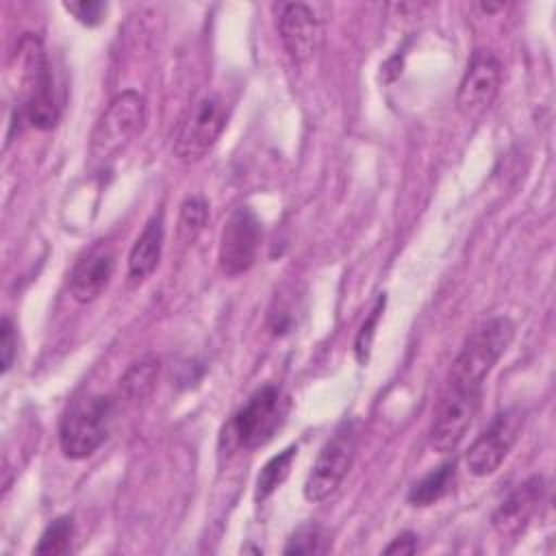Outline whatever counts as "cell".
I'll list each match as a JSON object with an SVG mask.
<instances>
[{"label":"cell","instance_id":"obj_1","mask_svg":"<svg viewBox=\"0 0 556 556\" xmlns=\"http://www.w3.org/2000/svg\"><path fill=\"white\" fill-rule=\"evenodd\" d=\"M289 402L282 395L280 387L265 384L256 389L248 402L232 415L224 426L222 443L226 441L228 450L245 447L254 450L274 439L278 428L285 424Z\"/></svg>","mask_w":556,"mask_h":556},{"label":"cell","instance_id":"obj_2","mask_svg":"<svg viewBox=\"0 0 556 556\" xmlns=\"http://www.w3.org/2000/svg\"><path fill=\"white\" fill-rule=\"evenodd\" d=\"M115 402L109 395H85L76 400L59 428V445L65 458L83 460L91 456L109 437Z\"/></svg>","mask_w":556,"mask_h":556},{"label":"cell","instance_id":"obj_3","mask_svg":"<svg viewBox=\"0 0 556 556\" xmlns=\"http://www.w3.org/2000/svg\"><path fill=\"white\" fill-rule=\"evenodd\" d=\"M20 65H22V115L37 130H50L59 122V104L54 98L52 74L41 48V41L26 35L20 41Z\"/></svg>","mask_w":556,"mask_h":556},{"label":"cell","instance_id":"obj_4","mask_svg":"<svg viewBox=\"0 0 556 556\" xmlns=\"http://www.w3.org/2000/svg\"><path fill=\"white\" fill-rule=\"evenodd\" d=\"M146 124V100L141 93L128 89L117 93L102 117L98 119L91 143L89 156L93 165H106L113 161L130 141L141 132Z\"/></svg>","mask_w":556,"mask_h":556},{"label":"cell","instance_id":"obj_5","mask_svg":"<svg viewBox=\"0 0 556 556\" xmlns=\"http://www.w3.org/2000/svg\"><path fill=\"white\" fill-rule=\"evenodd\" d=\"M513 337L515 324L508 317H491L482 321L467 337L456 361L452 363L450 380L469 387H482L493 365L508 350Z\"/></svg>","mask_w":556,"mask_h":556},{"label":"cell","instance_id":"obj_6","mask_svg":"<svg viewBox=\"0 0 556 556\" xmlns=\"http://www.w3.org/2000/svg\"><path fill=\"white\" fill-rule=\"evenodd\" d=\"M228 122V106L215 91L200 96L185 113L174 137V156L182 163L202 161L222 137Z\"/></svg>","mask_w":556,"mask_h":556},{"label":"cell","instance_id":"obj_7","mask_svg":"<svg viewBox=\"0 0 556 556\" xmlns=\"http://www.w3.org/2000/svg\"><path fill=\"white\" fill-rule=\"evenodd\" d=\"M480 397H482V387H469L454 380L447 382V389L432 413V421L428 430L432 450L441 454H450L460 445V441L465 439L478 413Z\"/></svg>","mask_w":556,"mask_h":556},{"label":"cell","instance_id":"obj_8","mask_svg":"<svg viewBox=\"0 0 556 556\" xmlns=\"http://www.w3.org/2000/svg\"><path fill=\"white\" fill-rule=\"evenodd\" d=\"M356 450V430L352 421H343L334 434L319 450L308 478L304 482V497L308 502H324L330 497L348 476Z\"/></svg>","mask_w":556,"mask_h":556},{"label":"cell","instance_id":"obj_9","mask_svg":"<svg viewBox=\"0 0 556 556\" xmlns=\"http://www.w3.org/2000/svg\"><path fill=\"white\" fill-rule=\"evenodd\" d=\"M263 226L250 206H237L222 230L219 239V267L226 276L245 274L258 254Z\"/></svg>","mask_w":556,"mask_h":556},{"label":"cell","instance_id":"obj_10","mask_svg":"<svg viewBox=\"0 0 556 556\" xmlns=\"http://www.w3.org/2000/svg\"><path fill=\"white\" fill-rule=\"evenodd\" d=\"M523 417L519 410L508 408L493 417V421L478 434V439L469 445L465 454V465L471 476L484 478L491 476L508 456L510 447L515 445Z\"/></svg>","mask_w":556,"mask_h":556},{"label":"cell","instance_id":"obj_11","mask_svg":"<svg viewBox=\"0 0 556 556\" xmlns=\"http://www.w3.org/2000/svg\"><path fill=\"white\" fill-rule=\"evenodd\" d=\"M502 63L491 50H476L456 91V109L465 117L482 115L497 96Z\"/></svg>","mask_w":556,"mask_h":556},{"label":"cell","instance_id":"obj_12","mask_svg":"<svg viewBox=\"0 0 556 556\" xmlns=\"http://www.w3.org/2000/svg\"><path fill=\"white\" fill-rule=\"evenodd\" d=\"M278 35L287 56L295 65H304L315 59L324 41V28L311 7L302 2L285 4L278 17Z\"/></svg>","mask_w":556,"mask_h":556},{"label":"cell","instance_id":"obj_13","mask_svg":"<svg viewBox=\"0 0 556 556\" xmlns=\"http://www.w3.org/2000/svg\"><path fill=\"white\" fill-rule=\"evenodd\" d=\"M543 497H545V480L541 476H532L523 480L495 508L491 517L493 530L502 539L519 536L530 523V519L534 517V513L539 510Z\"/></svg>","mask_w":556,"mask_h":556},{"label":"cell","instance_id":"obj_14","mask_svg":"<svg viewBox=\"0 0 556 556\" xmlns=\"http://www.w3.org/2000/svg\"><path fill=\"white\" fill-rule=\"evenodd\" d=\"M115 269V254L109 245H96L89 250L70 274V293L76 302L89 304L98 300L111 282Z\"/></svg>","mask_w":556,"mask_h":556},{"label":"cell","instance_id":"obj_15","mask_svg":"<svg viewBox=\"0 0 556 556\" xmlns=\"http://www.w3.org/2000/svg\"><path fill=\"white\" fill-rule=\"evenodd\" d=\"M163 219L161 215L152 217L141 235L137 237V241L132 243L130 248V254H128V278L130 282H141L146 280L159 265L161 261V252H163Z\"/></svg>","mask_w":556,"mask_h":556},{"label":"cell","instance_id":"obj_16","mask_svg":"<svg viewBox=\"0 0 556 556\" xmlns=\"http://www.w3.org/2000/svg\"><path fill=\"white\" fill-rule=\"evenodd\" d=\"M159 380V361L154 356H146L135 361L119 378V397L126 402H139L152 393Z\"/></svg>","mask_w":556,"mask_h":556},{"label":"cell","instance_id":"obj_17","mask_svg":"<svg viewBox=\"0 0 556 556\" xmlns=\"http://www.w3.org/2000/svg\"><path fill=\"white\" fill-rule=\"evenodd\" d=\"M454 473H456V463H443L437 469L428 471L421 480H417L410 491H408V502L413 506H430L434 502H439L454 482Z\"/></svg>","mask_w":556,"mask_h":556},{"label":"cell","instance_id":"obj_18","mask_svg":"<svg viewBox=\"0 0 556 556\" xmlns=\"http://www.w3.org/2000/svg\"><path fill=\"white\" fill-rule=\"evenodd\" d=\"M295 454H298V447L289 445L282 452H278L276 456H271L261 467V471L256 476V486H254V500L256 502H265L287 480Z\"/></svg>","mask_w":556,"mask_h":556},{"label":"cell","instance_id":"obj_19","mask_svg":"<svg viewBox=\"0 0 556 556\" xmlns=\"http://www.w3.org/2000/svg\"><path fill=\"white\" fill-rule=\"evenodd\" d=\"M208 219V204L202 195H189L182 200L180 204V213H178V241L182 245H191L195 243V239L200 237V232L204 230Z\"/></svg>","mask_w":556,"mask_h":556},{"label":"cell","instance_id":"obj_20","mask_svg":"<svg viewBox=\"0 0 556 556\" xmlns=\"http://www.w3.org/2000/svg\"><path fill=\"white\" fill-rule=\"evenodd\" d=\"M72 536H74L72 517L61 515L46 526V530L39 536V543L35 545V554H50V556L67 554L72 545Z\"/></svg>","mask_w":556,"mask_h":556},{"label":"cell","instance_id":"obj_21","mask_svg":"<svg viewBox=\"0 0 556 556\" xmlns=\"http://www.w3.org/2000/svg\"><path fill=\"white\" fill-rule=\"evenodd\" d=\"M384 302H387V298H384V293H380V295L376 298V302H374L369 315L365 317V321H363L358 334H356L354 354H356V361H358L361 365H365V363L369 361V352H371L376 326H378V319H380V315H382V311H384Z\"/></svg>","mask_w":556,"mask_h":556},{"label":"cell","instance_id":"obj_22","mask_svg":"<svg viewBox=\"0 0 556 556\" xmlns=\"http://www.w3.org/2000/svg\"><path fill=\"white\" fill-rule=\"evenodd\" d=\"M321 543H324V534L317 526H302L289 539L285 554H319L326 549Z\"/></svg>","mask_w":556,"mask_h":556},{"label":"cell","instance_id":"obj_23","mask_svg":"<svg viewBox=\"0 0 556 556\" xmlns=\"http://www.w3.org/2000/svg\"><path fill=\"white\" fill-rule=\"evenodd\" d=\"M63 9L72 13L80 24L96 26L104 20L106 4L100 0H80V2H63Z\"/></svg>","mask_w":556,"mask_h":556},{"label":"cell","instance_id":"obj_24","mask_svg":"<svg viewBox=\"0 0 556 556\" xmlns=\"http://www.w3.org/2000/svg\"><path fill=\"white\" fill-rule=\"evenodd\" d=\"M15 352H17V334H15V326L13 321L4 315L0 321V365H2V374H7L15 361Z\"/></svg>","mask_w":556,"mask_h":556},{"label":"cell","instance_id":"obj_25","mask_svg":"<svg viewBox=\"0 0 556 556\" xmlns=\"http://www.w3.org/2000/svg\"><path fill=\"white\" fill-rule=\"evenodd\" d=\"M417 552V534L413 532H402L397 534L387 547L384 554H415Z\"/></svg>","mask_w":556,"mask_h":556},{"label":"cell","instance_id":"obj_26","mask_svg":"<svg viewBox=\"0 0 556 556\" xmlns=\"http://www.w3.org/2000/svg\"><path fill=\"white\" fill-rule=\"evenodd\" d=\"M478 7H480V11H484V13H495V11H502L506 4H504V2H497V4H493V2H480Z\"/></svg>","mask_w":556,"mask_h":556}]
</instances>
